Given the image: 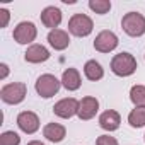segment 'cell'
Returning <instances> with one entry per match:
<instances>
[{
	"label": "cell",
	"mask_w": 145,
	"mask_h": 145,
	"mask_svg": "<svg viewBox=\"0 0 145 145\" xmlns=\"http://www.w3.org/2000/svg\"><path fill=\"white\" fill-rule=\"evenodd\" d=\"M61 84L68 91H77L80 87V74L75 68H67L61 75Z\"/></svg>",
	"instance_id": "14"
},
{
	"label": "cell",
	"mask_w": 145,
	"mask_h": 145,
	"mask_svg": "<svg viewBox=\"0 0 145 145\" xmlns=\"http://www.w3.org/2000/svg\"><path fill=\"white\" fill-rule=\"evenodd\" d=\"M92 19L87 17L86 14H75V16H72V19L68 21V31L74 34V36H87L92 33Z\"/></svg>",
	"instance_id": "4"
},
{
	"label": "cell",
	"mask_w": 145,
	"mask_h": 145,
	"mask_svg": "<svg viewBox=\"0 0 145 145\" xmlns=\"http://www.w3.org/2000/svg\"><path fill=\"white\" fill-rule=\"evenodd\" d=\"M0 68H2V79H5L7 74H9V67H7L5 63H2V67H0Z\"/></svg>",
	"instance_id": "24"
},
{
	"label": "cell",
	"mask_w": 145,
	"mask_h": 145,
	"mask_svg": "<svg viewBox=\"0 0 145 145\" xmlns=\"http://www.w3.org/2000/svg\"><path fill=\"white\" fill-rule=\"evenodd\" d=\"M120 123H121V118L116 111L109 109V111H104L101 116H99V125L103 130H108V131H114L120 128Z\"/></svg>",
	"instance_id": "12"
},
{
	"label": "cell",
	"mask_w": 145,
	"mask_h": 145,
	"mask_svg": "<svg viewBox=\"0 0 145 145\" xmlns=\"http://www.w3.org/2000/svg\"><path fill=\"white\" fill-rule=\"evenodd\" d=\"M48 41H50V44H51L55 50H65V48L70 44L68 34H67L65 31H61V29H53V31H50Z\"/></svg>",
	"instance_id": "15"
},
{
	"label": "cell",
	"mask_w": 145,
	"mask_h": 145,
	"mask_svg": "<svg viewBox=\"0 0 145 145\" xmlns=\"http://www.w3.org/2000/svg\"><path fill=\"white\" fill-rule=\"evenodd\" d=\"M130 99L137 108H145V87L143 86H133L130 91Z\"/></svg>",
	"instance_id": "19"
},
{
	"label": "cell",
	"mask_w": 145,
	"mask_h": 145,
	"mask_svg": "<svg viewBox=\"0 0 145 145\" xmlns=\"http://www.w3.org/2000/svg\"><path fill=\"white\" fill-rule=\"evenodd\" d=\"M0 16H2V22H0V27H5L9 22V10L7 9H0Z\"/></svg>",
	"instance_id": "23"
},
{
	"label": "cell",
	"mask_w": 145,
	"mask_h": 145,
	"mask_svg": "<svg viewBox=\"0 0 145 145\" xmlns=\"http://www.w3.org/2000/svg\"><path fill=\"white\" fill-rule=\"evenodd\" d=\"M53 111H55V114L60 116V118H72L74 114L79 113V101L74 99V97L61 99V101H58V103L53 106Z\"/></svg>",
	"instance_id": "8"
},
{
	"label": "cell",
	"mask_w": 145,
	"mask_h": 145,
	"mask_svg": "<svg viewBox=\"0 0 145 145\" xmlns=\"http://www.w3.org/2000/svg\"><path fill=\"white\" fill-rule=\"evenodd\" d=\"M27 145H44V143H41V142H38V140H33V142H29Z\"/></svg>",
	"instance_id": "25"
},
{
	"label": "cell",
	"mask_w": 145,
	"mask_h": 145,
	"mask_svg": "<svg viewBox=\"0 0 145 145\" xmlns=\"http://www.w3.org/2000/svg\"><path fill=\"white\" fill-rule=\"evenodd\" d=\"M26 92H27L26 84L14 82V84H7V86L2 87V91H0V97H2V101L7 103V104H19V103L24 101Z\"/></svg>",
	"instance_id": "3"
},
{
	"label": "cell",
	"mask_w": 145,
	"mask_h": 145,
	"mask_svg": "<svg viewBox=\"0 0 145 145\" xmlns=\"http://www.w3.org/2000/svg\"><path fill=\"white\" fill-rule=\"evenodd\" d=\"M17 125L24 133H34L39 128V118L31 111H22L17 116Z\"/></svg>",
	"instance_id": "10"
},
{
	"label": "cell",
	"mask_w": 145,
	"mask_h": 145,
	"mask_svg": "<svg viewBox=\"0 0 145 145\" xmlns=\"http://www.w3.org/2000/svg\"><path fill=\"white\" fill-rule=\"evenodd\" d=\"M41 22L46 27H51V31L56 29L61 22V10L58 7H46L41 12Z\"/></svg>",
	"instance_id": "11"
},
{
	"label": "cell",
	"mask_w": 145,
	"mask_h": 145,
	"mask_svg": "<svg viewBox=\"0 0 145 145\" xmlns=\"http://www.w3.org/2000/svg\"><path fill=\"white\" fill-rule=\"evenodd\" d=\"M111 70L120 77H128L137 70V60L130 53H120L111 60Z\"/></svg>",
	"instance_id": "1"
},
{
	"label": "cell",
	"mask_w": 145,
	"mask_h": 145,
	"mask_svg": "<svg viewBox=\"0 0 145 145\" xmlns=\"http://www.w3.org/2000/svg\"><path fill=\"white\" fill-rule=\"evenodd\" d=\"M24 56L29 63H41V61H46L50 58V51L41 44H33V46L27 48Z\"/></svg>",
	"instance_id": "13"
},
{
	"label": "cell",
	"mask_w": 145,
	"mask_h": 145,
	"mask_svg": "<svg viewBox=\"0 0 145 145\" xmlns=\"http://www.w3.org/2000/svg\"><path fill=\"white\" fill-rule=\"evenodd\" d=\"M128 123L133 128H142L145 126V108H135L128 114Z\"/></svg>",
	"instance_id": "18"
},
{
	"label": "cell",
	"mask_w": 145,
	"mask_h": 145,
	"mask_svg": "<svg viewBox=\"0 0 145 145\" xmlns=\"http://www.w3.org/2000/svg\"><path fill=\"white\" fill-rule=\"evenodd\" d=\"M58 91H60V80L55 75H51V74L41 75L38 79V82H36V92L41 97H46L48 99V97L55 96Z\"/></svg>",
	"instance_id": "5"
},
{
	"label": "cell",
	"mask_w": 145,
	"mask_h": 145,
	"mask_svg": "<svg viewBox=\"0 0 145 145\" xmlns=\"http://www.w3.org/2000/svg\"><path fill=\"white\" fill-rule=\"evenodd\" d=\"M118 46V38L111 31H103L96 36L94 39V48L101 53H109Z\"/></svg>",
	"instance_id": "7"
},
{
	"label": "cell",
	"mask_w": 145,
	"mask_h": 145,
	"mask_svg": "<svg viewBox=\"0 0 145 145\" xmlns=\"http://www.w3.org/2000/svg\"><path fill=\"white\" fill-rule=\"evenodd\" d=\"M84 74L89 80H99L104 75V70H103L101 63H97L96 60H89L84 67Z\"/></svg>",
	"instance_id": "17"
},
{
	"label": "cell",
	"mask_w": 145,
	"mask_h": 145,
	"mask_svg": "<svg viewBox=\"0 0 145 145\" xmlns=\"http://www.w3.org/2000/svg\"><path fill=\"white\" fill-rule=\"evenodd\" d=\"M96 143H97V145H118L116 138H113V137H109V135H101Z\"/></svg>",
	"instance_id": "22"
},
{
	"label": "cell",
	"mask_w": 145,
	"mask_h": 145,
	"mask_svg": "<svg viewBox=\"0 0 145 145\" xmlns=\"http://www.w3.org/2000/svg\"><path fill=\"white\" fill-rule=\"evenodd\" d=\"M97 108H99L97 99H96V97L87 96V97H84V99L79 103V113H77V114H79V118H80V120L87 121V120H91V118H94V116H96Z\"/></svg>",
	"instance_id": "9"
},
{
	"label": "cell",
	"mask_w": 145,
	"mask_h": 145,
	"mask_svg": "<svg viewBox=\"0 0 145 145\" xmlns=\"http://www.w3.org/2000/svg\"><path fill=\"white\" fill-rule=\"evenodd\" d=\"M89 7L96 12V14H108L109 9H111V2H108V0H91L89 2Z\"/></svg>",
	"instance_id": "20"
},
{
	"label": "cell",
	"mask_w": 145,
	"mask_h": 145,
	"mask_svg": "<svg viewBox=\"0 0 145 145\" xmlns=\"http://www.w3.org/2000/svg\"><path fill=\"white\" fill-rule=\"evenodd\" d=\"M36 34H38L36 26H34L33 22H27V21L19 22L17 27L14 29V39H16L19 44H27V43L34 41V39H36Z\"/></svg>",
	"instance_id": "6"
},
{
	"label": "cell",
	"mask_w": 145,
	"mask_h": 145,
	"mask_svg": "<svg viewBox=\"0 0 145 145\" xmlns=\"http://www.w3.org/2000/svg\"><path fill=\"white\" fill-rule=\"evenodd\" d=\"M121 27L128 36H142L145 33V17L138 12H128L123 16Z\"/></svg>",
	"instance_id": "2"
},
{
	"label": "cell",
	"mask_w": 145,
	"mask_h": 145,
	"mask_svg": "<svg viewBox=\"0 0 145 145\" xmlns=\"http://www.w3.org/2000/svg\"><path fill=\"white\" fill-rule=\"evenodd\" d=\"M21 137L16 131H5L0 137V145H19Z\"/></svg>",
	"instance_id": "21"
},
{
	"label": "cell",
	"mask_w": 145,
	"mask_h": 145,
	"mask_svg": "<svg viewBox=\"0 0 145 145\" xmlns=\"http://www.w3.org/2000/svg\"><path fill=\"white\" fill-rule=\"evenodd\" d=\"M65 126H61V125H58V123H48L46 126H44V130H43V135L50 140V142H53V143H58V142H61L63 138H65Z\"/></svg>",
	"instance_id": "16"
}]
</instances>
